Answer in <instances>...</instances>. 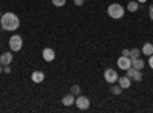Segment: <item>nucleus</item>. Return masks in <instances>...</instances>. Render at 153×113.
Masks as SVG:
<instances>
[{"label":"nucleus","instance_id":"obj_1","mask_svg":"<svg viewBox=\"0 0 153 113\" xmlns=\"http://www.w3.org/2000/svg\"><path fill=\"white\" fill-rule=\"evenodd\" d=\"M0 23H2V28L5 31H16L20 26V20L14 12H6L0 17Z\"/></svg>","mask_w":153,"mask_h":113},{"label":"nucleus","instance_id":"obj_2","mask_svg":"<svg viewBox=\"0 0 153 113\" xmlns=\"http://www.w3.org/2000/svg\"><path fill=\"white\" fill-rule=\"evenodd\" d=\"M107 14H109V17L118 20V18H121V17L124 16V8H123L120 3H112V5H109V8H107Z\"/></svg>","mask_w":153,"mask_h":113},{"label":"nucleus","instance_id":"obj_3","mask_svg":"<svg viewBox=\"0 0 153 113\" xmlns=\"http://www.w3.org/2000/svg\"><path fill=\"white\" fill-rule=\"evenodd\" d=\"M23 46V40H22V37L20 35H12L11 38H9V47H11V51L12 52H19L20 49Z\"/></svg>","mask_w":153,"mask_h":113},{"label":"nucleus","instance_id":"obj_4","mask_svg":"<svg viewBox=\"0 0 153 113\" xmlns=\"http://www.w3.org/2000/svg\"><path fill=\"white\" fill-rule=\"evenodd\" d=\"M118 73H117V70H113V69H106V72H104V80L107 81V83H110V84H113V83H117L118 81Z\"/></svg>","mask_w":153,"mask_h":113},{"label":"nucleus","instance_id":"obj_5","mask_svg":"<svg viewBox=\"0 0 153 113\" xmlns=\"http://www.w3.org/2000/svg\"><path fill=\"white\" fill-rule=\"evenodd\" d=\"M75 104L80 110H86V109H89V106H91V101H89L87 96H78L75 99Z\"/></svg>","mask_w":153,"mask_h":113},{"label":"nucleus","instance_id":"obj_6","mask_svg":"<svg viewBox=\"0 0 153 113\" xmlns=\"http://www.w3.org/2000/svg\"><path fill=\"white\" fill-rule=\"evenodd\" d=\"M127 77L139 83V81L143 80V73H141V70H136V69H133V67L130 66L129 69H127Z\"/></svg>","mask_w":153,"mask_h":113},{"label":"nucleus","instance_id":"obj_7","mask_svg":"<svg viewBox=\"0 0 153 113\" xmlns=\"http://www.w3.org/2000/svg\"><path fill=\"white\" fill-rule=\"evenodd\" d=\"M132 66V58L130 57H120L118 58V67L120 69H123V70H127V69H129Z\"/></svg>","mask_w":153,"mask_h":113},{"label":"nucleus","instance_id":"obj_8","mask_svg":"<svg viewBox=\"0 0 153 113\" xmlns=\"http://www.w3.org/2000/svg\"><path fill=\"white\" fill-rule=\"evenodd\" d=\"M54 58H55V52H54V49H51V47L43 49V60H45V61L51 63V61H54Z\"/></svg>","mask_w":153,"mask_h":113},{"label":"nucleus","instance_id":"obj_9","mask_svg":"<svg viewBox=\"0 0 153 113\" xmlns=\"http://www.w3.org/2000/svg\"><path fill=\"white\" fill-rule=\"evenodd\" d=\"M12 61V54L11 52H3L0 55V64L2 66H6V64H11Z\"/></svg>","mask_w":153,"mask_h":113},{"label":"nucleus","instance_id":"obj_10","mask_svg":"<svg viewBox=\"0 0 153 113\" xmlns=\"http://www.w3.org/2000/svg\"><path fill=\"white\" fill-rule=\"evenodd\" d=\"M144 66H146L144 60H141L139 57H138V58H132V67H133V69H136V70H143Z\"/></svg>","mask_w":153,"mask_h":113},{"label":"nucleus","instance_id":"obj_11","mask_svg":"<svg viewBox=\"0 0 153 113\" xmlns=\"http://www.w3.org/2000/svg\"><path fill=\"white\" fill-rule=\"evenodd\" d=\"M31 78H32L34 83H43L45 81V73L42 70H35V72H32Z\"/></svg>","mask_w":153,"mask_h":113},{"label":"nucleus","instance_id":"obj_12","mask_svg":"<svg viewBox=\"0 0 153 113\" xmlns=\"http://www.w3.org/2000/svg\"><path fill=\"white\" fill-rule=\"evenodd\" d=\"M61 103H63V106L69 107V106L75 104V96H74L72 93H69V95H65V96H63V99H61Z\"/></svg>","mask_w":153,"mask_h":113},{"label":"nucleus","instance_id":"obj_13","mask_svg":"<svg viewBox=\"0 0 153 113\" xmlns=\"http://www.w3.org/2000/svg\"><path fill=\"white\" fill-rule=\"evenodd\" d=\"M143 54L147 55V57L153 55V44H152V43H146V44L143 46Z\"/></svg>","mask_w":153,"mask_h":113},{"label":"nucleus","instance_id":"obj_14","mask_svg":"<svg viewBox=\"0 0 153 113\" xmlns=\"http://www.w3.org/2000/svg\"><path fill=\"white\" fill-rule=\"evenodd\" d=\"M118 81H120V86L123 87V89H129V87H130V78L129 77L118 78Z\"/></svg>","mask_w":153,"mask_h":113},{"label":"nucleus","instance_id":"obj_15","mask_svg":"<svg viewBox=\"0 0 153 113\" xmlns=\"http://www.w3.org/2000/svg\"><path fill=\"white\" fill-rule=\"evenodd\" d=\"M138 8H139V5H138V2H135V0H132V2H129V3H127V9H129L130 12H135V11H138Z\"/></svg>","mask_w":153,"mask_h":113},{"label":"nucleus","instance_id":"obj_16","mask_svg":"<svg viewBox=\"0 0 153 113\" xmlns=\"http://www.w3.org/2000/svg\"><path fill=\"white\" fill-rule=\"evenodd\" d=\"M71 93L75 96V95H80L81 93V87L78 86V84H74L72 87H71Z\"/></svg>","mask_w":153,"mask_h":113},{"label":"nucleus","instance_id":"obj_17","mask_svg":"<svg viewBox=\"0 0 153 113\" xmlns=\"http://www.w3.org/2000/svg\"><path fill=\"white\" fill-rule=\"evenodd\" d=\"M112 93L113 95H121V92H123V87L121 86H112Z\"/></svg>","mask_w":153,"mask_h":113},{"label":"nucleus","instance_id":"obj_18","mask_svg":"<svg viewBox=\"0 0 153 113\" xmlns=\"http://www.w3.org/2000/svg\"><path fill=\"white\" fill-rule=\"evenodd\" d=\"M52 5H55V6H65L66 5V0H52Z\"/></svg>","mask_w":153,"mask_h":113},{"label":"nucleus","instance_id":"obj_19","mask_svg":"<svg viewBox=\"0 0 153 113\" xmlns=\"http://www.w3.org/2000/svg\"><path fill=\"white\" fill-rule=\"evenodd\" d=\"M139 54H141V52H139V49H132V51H130V58H138Z\"/></svg>","mask_w":153,"mask_h":113},{"label":"nucleus","instance_id":"obj_20","mask_svg":"<svg viewBox=\"0 0 153 113\" xmlns=\"http://www.w3.org/2000/svg\"><path fill=\"white\" fill-rule=\"evenodd\" d=\"M74 3H75L76 6H83V5H84V0H74Z\"/></svg>","mask_w":153,"mask_h":113},{"label":"nucleus","instance_id":"obj_21","mask_svg":"<svg viewBox=\"0 0 153 113\" xmlns=\"http://www.w3.org/2000/svg\"><path fill=\"white\" fill-rule=\"evenodd\" d=\"M149 16H150V20H153V5H150L149 8Z\"/></svg>","mask_w":153,"mask_h":113},{"label":"nucleus","instance_id":"obj_22","mask_svg":"<svg viewBox=\"0 0 153 113\" xmlns=\"http://www.w3.org/2000/svg\"><path fill=\"white\" fill-rule=\"evenodd\" d=\"M121 54H123L124 57H130V51H129V49H124V51H123Z\"/></svg>","mask_w":153,"mask_h":113},{"label":"nucleus","instance_id":"obj_23","mask_svg":"<svg viewBox=\"0 0 153 113\" xmlns=\"http://www.w3.org/2000/svg\"><path fill=\"white\" fill-rule=\"evenodd\" d=\"M149 64H150V67L153 69V55H150V57H149Z\"/></svg>","mask_w":153,"mask_h":113},{"label":"nucleus","instance_id":"obj_24","mask_svg":"<svg viewBox=\"0 0 153 113\" xmlns=\"http://www.w3.org/2000/svg\"><path fill=\"white\" fill-rule=\"evenodd\" d=\"M3 70H5L6 73H11V67H9V64H6V66L3 67Z\"/></svg>","mask_w":153,"mask_h":113},{"label":"nucleus","instance_id":"obj_25","mask_svg":"<svg viewBox=\"0 0 153 113\" xmlns=\"http://www.w3.org/2000/svg\"><path fill=\"white\" fill-rule=\"evenodd\" d=\"M2 72H3V66H2V64H0V73H2Z\"/></svg>","mask_w":153,"mask_h":113},{"label":"nucleus","instance_id":"obj_26","mask_svg":"<svg viewBox=\"0 0 153 113\" xmlns=\"http://www.w3.org/2000/svg\"><path fill=\"white\" fill-rule=\"evenodd\" d=\"M139 2H141V3H143V2H146V0H139Z\"/></svg>","mask_w":153,"mask_h":113},{"label":"nucleus","instance_id":"obj_27","mask_svg":"<svg viewBox=\"0 0 153 113\" xmlns=\"http://www.w3.org/2000/svg\"><path fill=\"white\" fill-rule=\"evenodd\" d=\"M0 17H2V14H0Z\"/></svg>","mask_w":153,"mask_h":113}]
</instances>
